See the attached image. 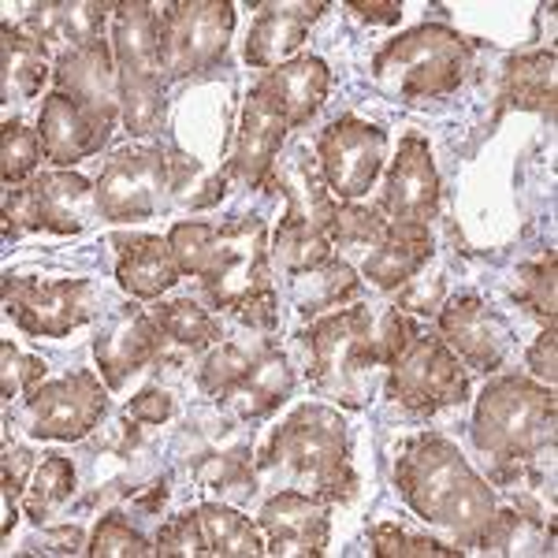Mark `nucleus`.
<instances>
[{"label": "nucleus", "mask_w": 558, "mask_h": 558, "mask_svg": "<svg viewBox=\"0 0 558 558\" xmlns=\"http://www.w3.org/2000/svg\"><path fill=\"white\" fill-rule=\"evenodd\" d=\"M395 488L413 514L447 529L462 551L465 547H481L492 555L514 551L521 514L495 502L488 481L465 462L458 444L439 432L410 439L395 462Z\"/></svg>", "instance_id": "nucleus-1"}, {"label": "nucleus", "mask_w": 558, "mask_h": 558, "mask_svg": "<svg viewBox=\"0 0 558 558\" xmlns=\"http://www.w3.org/2000/svg\"><path fill=\"white\" fill-rule=\"evenodd\" d=\"M473 444L495 458L499 481L518 484L521 470L555 451V387L529 376H499L473 410Z\"/></svg>", "instance_id": "nucleus-2"}, {"label": "nucleus", "mask_w": 558, "mask_h": 558, "mask_svg": "<svg viewBox=\"0 0 558 558\" xmlns=\"http://www.w3.org/2000/svg\"><path fill=\"white\" fill-rule=\"evenodd\" d=\"M265 462L287 465L299 481L331 507L350 502L357 492V473L350 465V432L339 410L310 402L272 432Z\"/></svg>", "instance_id": "nucleus-3"}, {"label": "nucleus", "mask_w": 558, "mask_h": 558, "mask_svg": "<svg viewBox=\"0 0 558 558\" xmlns=\"http://www.w3.org/2000/svg\"><path fill=\"white\" fill-rule=\"evenodd\" d=\"M473 41L444 23H421L387 41L373 57V78L402 101L421 105L447 97L470 78Z\"/></svg>", "instance_id": "nucleus-4"}, {"label": "nucleus", "mask_w": 558, "mask_h": 558, "mask_svg": "<svg viewBox=\"0 0 558 558\" xmlns=\"http://www.w3.org/2000/svg\"><path fill=\"white\" fill-rule=\"evenodd\" d=\"M265 186L287 194V213L279 220L276 231V250L272 257L283 265L287 276L310 272V268L324 265L331 257V220H336L339 202L328 194L320 179L317 160H305V153H294V165L276 168L268 172Z\"/></svg>", "instance_id": "nucleus-5"}, {"label": "nucleus", "mask_w": 558, "mask_h": 558, "mask_svg": "<svg viewBox=\"0 0 558 558\" xmlns=\"http://www.w3.org/2000/svg\"><path fill=\"white\" fill-rule=\"evenodd\" d=\"M368 331H373V313L365 305H347V310L313 320L302 336L313 384L331 395L339 407H365V376L376 365Z\"/></svg>", "instance_id": "nucleus-6"}, {"label": "nucleus", "mask_w": 558, "mask_h": 558, "mask_svg": "<svg viewBox=\"0 0 558 558\" xmlns=\"http://www.w3.org/2000/svg\"><path fill=\"white\" fill-rule=\"evenodd\" d=\"M231 34H235V4H228V0L168 4L157 15V52L165 86L220 64Z\"/></svg>", "instance_id": "nucleus-7"}, {"label": "nucleus", "mask_w": 558, "mask_h": 558, "mask_svg": "<svg viewBox=\"0 0 558 558\" xmlns=\"http://www.w3.org/2000/svg\"><path fill=\"white\" fill-rule=\"evenodd\" d=\"M175 186L172 160L165 149L153 146H128L112 153L97 179V213L112 223L149 220L153 213L165 209V197Z\"/></svg>", "instance_id": "nucleus-8"}, {"label": "nucleus", "mask_w": 558, "mask_h": 558, "mask_svg": "<svg viewBox=\"0 0 558 558\" xmlns=\"http://www.w3.org/2000/svg\"><path fill=\"white\" fill-rule=\"evenodd\" d=\"M97 209V197L78 172H45L8 186L4 197V235L23 231H52V235H78L86 228V213Z\"/></svg>", "instance_id": "nucleus-9"}, {"label": "nucleus", "mask_w": 558, "mask_h": 558, "mask_svg": "<svg viewBox=\"0 0 558 558\" xmlns=\"http://www.w3.org/2000/svg\"><path fill=\"white\" fill-rule=\"evenodd\" d=\"M387 391L399 407L413 413H436L444 407H462L470 399V373L444 339L417 336L391 365Z\"/></svg>", "instance_id": "nucleus-10"}, {"label": "nucleus", "mask_w": 558, "mask_h": 558, "mask_svg": "<svg viewBox=\"0 0 558 558\" xmlns=\"http://www.w3.org/2000/svg\"><path fill=\"white\" fill-rule=\"evenodd\" d=\"M387 160V131L357 116H339L317 134V168L336 202H357L373 191Z\"/></svg>", "instance_id": "nucleus-11"}, {"label": "nucleus", "mask_w": 558, "mask_h": 558, "mask_svg": "<svg viewBox=\"0 0 558 558\" xmlns=\"http://www.w3.org/2000/svg\"><path fill=\"white\" fill-rule=\"evenodd\" d=\"M4 313L26 336L64 339L97 313L94 279H52L38 283L31 276H4Z\"/></svg>", "instance_id": "nucleus-12"}, {"label": "nucleus", "mask_w": 558, "mask_h": 558, "mask_svg": "<svg viewBox=\"0 0 558 558\" xmlns=\"http://www.w3.org/2000/svg\"><path fill=\"white\" fill-rule=\"evenodd\" d=\"M205 299L216 310H235L242 299L272 287V250L260 216H231L220 228V265L205 279Z\"/></svg>", "instance_id": "nucleus-13"}, {"label": "nucleus", "mask_w": 558, "mask_h": 558, "mask_svg": "<svg viewBox=\"0 0 558 558\" xmlns=\"http://www.w3.org/2000/svg\"><path fill=\"white\" fill-rule=\"evenodd\" d=\"M105 413H108V384H101V376L89 373V368H78V373L41 384L26 399L31 436L57 439V444L86 439L105 421Z\"/></svg>", "instance_id": "nucleus-14"}, {"label": "nucleus", "mask_w": 558, "mask_h": 558, "mask_svg": "<svg viewBox=\"0 0 558 558\" xmlns=\"http://www.w3.org/2000/svg\"><path fill=\"white\" fill-rule=\"evenodd\" d=\"M257 529L265 536V555L279 558H320L331 539L328 502L310 492H279L260 507Z\"/></svg>", "instance_id": "nucleus-15"}, {"label": "nucleus", "mask_w": 558, "mask_h": 558, "mask_svg": "<svg viewBox=\"0 0 558 558\" xmlns=\"http://www.w3.org/2000/svg\"><path fill=\"white\" fill-rule=\"evenodd\" d=\"M439 339L470 368L495 373L510 350V324L476 294H454L439 310Z\"/></svg>", "instance_id": "nucleus-16"}, {"label": "nucleus", "mask_w": 558, "mask_h": 558, "mask_svg": "<svg viewBox=\"0 0 558 558\" xmlns=\"http://www.w3.org/2000/svg\"><path fill=\"white\" fill-rule=\"evenodd\" d=\"M380 213L407 223H428L439 213V172L432 146L421 134H407L399 142L380 194Z\"/></svg>", "instance_id": "nucleus-17"}, {"label": "nucleus", "mask_w": 558, "mask_h": 558, "mask_svg": "<svg viewBox=\"0 0 558 558\" xmlns=\"http://www.w3.org/2000/svg\"><path fill=\"white\" fill-rule=\"evenodd\" d=\"M112 131H116V123L94 116L89 108L78 105L75 97L60 94V89L45 94L38 134H41L45 160H52L57 168H71V165H78V160L101 153L108 146V138H112Z\"/></svg>", "instance_id": "nucleus-18"}, {"label": "nucleus", "mask_w": 558, "mask_h": 558, "mask_svg": "<svg viewBox=\"0 0 558 558\" xmlns=\"http://www.w3.org/2000/svg\"><path fill=\"white\" fill-rule=\"evenodd\" d=\"M328 89H331V71L320 57H294L287 64L265 71L250 94L272 108L287 131H299L320 112Z\"/></svg>", "instance_id": "nucleus-19"}, {"label": "nucleus", "mask_w": 558, "mask_h": 558, "mask_svg": "<svg viewBox=\"0 0 558 558\" xmlns=\"http://www.w3.org/2000/svg\"><path fill=\"white\" fill-rule=\"evenodd\" d=\"M52 86L108 123H120V68L112 41H94L52 64Z\"/></svg>", "instance_id": "nucleus-20"}, {"label": "nucleus", "mask_w": 558, "mask_h": 558, "mask_svg": "<svg viewBox=\"0 0 558 558\" xmlns=\"http://www.w3.org/2000/svg\"><path fill=\"white\" fill-rule=\"evenodd\" d=\"M94 357L108 391H120L134 373H142L153 357H160V328L153 324L149 313L128 305L94 339Z\"/></svg>", "instance_id": "nucleus-21"}, {"label": "nucleus", "mask_w": 558, "mask_h": 558, "mask_svg": "<svg viewBox=\"0 0 558 558\" xmlns=\"http://www.w3.org/2000/svg\"><path fill=\"white\" fill-rule=\"evenodd\" d=\"M287 138V128L283 120L268 108L260 97L246 94L242 101V116H239V134H235V149H231V160L223 168V175L235 179V183L250 186H265L268 172H272L276 157H279V146Z\"/></svg>", "instance_id": "nucleus-22"}, {"label": "nucleus", "mask_w": 558, "mask_h": 558, "mask_svg": "<svg viewBox=\"0 0 558 558\" xmlns=\"http://www.w3.org/2000/svg\"><path fill=\"white\" fill-rule=\"evenodd\" d=\"M320 0H313V4H260V15L250 26L246 45H242L246 64L257 71H272L287 64L302 49L305 34L320 20Z\"/></svg>", "instance_id": "nucleus-23"}, {"label": "nucleus", "mask_w": 558, "mask_h": 558, "mask_svg": "<svg viewBox=\"0 0 558 558\" xmlns=\"http://www.w3.org/2000/svg\"><path fill=\"white\" fill-rule=\"evenodd\" d=\"M432 257V231L428 223L391 220L373 250L362 260V276L376 291H399L407 287Z\"/></svg>", "instance_id": "nucleus-24"}, {"label": "nucleus", "mask_w": 558, "mask_h": 558, "mask_svg": "<svg viewBox=\"0 0 558 558\" xmlns=\"http://www.w3.org/2000/svg\"><path fill=\"white\" fill-rule=\"evenodd\" d=\"M120 246V260H116V279L120 287L131 294V299L153 302L160 299L165 291H172L183 276L179 260L172 254V242L168 235H120L116 239Z\"/></svg>", "instance_id": "nucleus-25"}, {"label": "nucleus", "mask_w": 558, "mask_h": 558, "mask_svg": "<svg viewBox=\"0 0 558 558\" xmlns=\"http://www.w3.org/2000/svg\"><path fill=\"white\" fill-rule=\"evenodd\" d=\"M108 12H116V4H97V0H75V4H41L34 8V15L20 23L26 34H34L45 49L68 57L86 45L105 38V20Z\"/></svg>", "instance_id": "nucleus-26"}, {"label": "nucleus", "mask_w": 558, "mask_h": 558, "mask_svg": "<svg viewBox=\"0 0 558 558\" xmlns=\"http://www.w3.org/2000/svg\"><path fill=\"white\" fill-rule=\"evenodd\" d=\"M555 49H536L510 57L502 68L499 83V116L502 112H539L555 116L558 101V71H555Z\"/></svg>", "instance_id": "nucleus-27"}, {"label": "nucleus", "mask_w": 558, "mask_h": 558, "mask_svg": "<svg viewBox=\"0 0 558 558\" xmlns=\"http://www.w3.org/2000/svg\"><path fill=\"white\" fill-rule=\"evenodd\" d=\"M294 391V368L279 350H260L257 362L246 368V376L220 395V402L242 421H257L276 407H283Z\"/></svg>", "instance_id": "nucleus-28"}, {"label": "nucleus", "mask_w": 558, "mask_h": 558, "mask_svg": "<svg viewBox=\"0 0 558 558\" xmlns=\"http://www.w3.org/2000/svg\"><path fill=\"white\" fill-rule=\"evenodd\" d=\"M157 8L146 0H123L112 15V52L120 75L165 78L157 52Z\"/></svg>", "instance_id": "nucleus-29"}, {"label": "nucleus", "mask_w": 558, "mask_h": 558, "mask_svg": "<svg viewBox=\"0 0 558 558\" xmlns=\"http://www.w3.org/2000/svg\"><path fill=\"white\" fill-rule=\"evenodd\" d=\"M186 521H191L197 555H223V558L265 555L260 529L246 514L223 507V502H202V507L186 510Z\"/></svg>", "instance_id": "nucleus-30"}, {"label": "nucleus", "mask_w": 558, "mask_h": 558, "mask_svg": "<svg viewBox=\"0 0 558 558\" xmlns=\"http://www.w3.org/2000/svg\"><path fill=\"white\" fill-rule=\"evenodd\" d=\"M49 75V49L23 26H0V97L8 105L31 101L34 94H41Z\"/></svg>", "instance_id": "nucleus-31"}, {"label": "nucleus", "mask_w": 558, "mask_h": 558, "mask_svg": "<svg viewBox=\"0 0 558 558\" xmlns=\"http://www.w3.org/2000/svg\"><path fill=\"white\" fill-rule=\"evenodd\" d=\"M294 279V305L305 317H317L324 310H343V302H354L362 294V279L343 257H328L324 265L310 272L291 276Z\"/></svg>", "instance_id": "nucleus-32"}, {"label": "nucleus", "mask_w": 558, "mask_h": 558, "mask_svg": "<svg viewBox=\"0 0 558 558\" xmlns=\"http://www.w3.org/2000/svg\"><path fill=\"white\" fill-rule=\"evenodd\" d=\"M149 317L160 328V336H168L183 350H209L220 343V320L191 299L157 302L149 310Z\"/></svg>", "instance_id": "nucleus-33"}, {"label": "nucleus", "mask_w": 558, "mask_h": 558, "mask_svg": "<svg viewBox=\"0 0 558 558\" xmlns=\"http://www.w3.org/2000/svg\"><path fill=\"white\" fill-rule=\"evenodd\" d=\"M168 101H165V78H142L120 75V120L134 138L165 128Z\"/></svg>", "instance_id": "nucleus-34"}, {"label": "nucleus", "mask_w": 558, "mask_h": 558, "mask_svg": "<svg viewBox=\"0 0 558 558\" xmlns=\"http://www.w3.org/2000/svg\"><path fill=\"white\" fill-rule=\"evenodd\" d=\"M75 492V465L64 454H41V462L31 473V488L23 492V514L41 521L57 507H64Z\"/></svg>", "instance_id": "nucleus-35"}, {"label": "nucleus", "mask_w": 558, "mask_h": 558, "mask_svg": "<svg viewBox=\"0 0 558 558\" xmlns=\"http://www.w3.org/2000/svg\"><path fill=\"white\" fill-rule=\"evenodd\" d=\"M168 242H172V254L183 276H197L205 283L220 265V228H213V223L183 220L168 231Z\"/></svg>", "instance_id": "nucleus-36"}, {"label": "nucleus", "mask_w": 558, "mask_h": 558, "mask_svg": "<svg viewBox=\"0 0 558 558\" xmlns=\"http://www.w3.org/2000/svg\"><path fill=\"white\" fill-rule=\"evenodd\" d=\"M518 283H514V302L521 310H529L533 317L555 324L558 320V257L547 254L533 260V265L518 268Z\"/></svg>", "instance_id": "nucleus-37"}, {"label": "nucleus", "mask_w": 558, "mask_h": 558, "mask_svg": "<svg viewBox=\"0 0 558 558\" xmlns=\"http://www.w3.org/2000/svg\"><path fill=\"white\" fill-rule=\"evenodd\" d=\"M257 354H260V350H250L242 343H216V347H209L202 368H197V387H202L205 395H216V399H220L223 391H231V387L246 376V368L257 362Z\"/></svg>", "instance_id": "nucleus-38"}, {"label": "nucleus", "mask_w": 558, "mask_h": 558, "mask_svg": "<svg viewBox=\"0 0 558 558\" xmlns=\"http://www.w3.org/2000/svg\"><path fill=\"white\" fill-rule=\"evenodd\" d=\"M45 157L41 149V134L31 131L20 120L4 123V138H0V175H4V186H20L34 175L38 160Z\"/></svg>", "instance_id": "nucleus-39"}, {"label": "nucleus", "mask_w": 558, "mask_h": 558, "mask_svg": "<svg viewBox=\"0 0 558 558\" xmlns=\"http://www.w3.org/2000/svg\"><path fill=\"white\" fill-rule=\"evenodd\" d=\"M387 223L391 220H384L380 209H365V205L347 202L336 209L328 239H331V246H339V250H362V254H368V250L380 242Z\"/></svg>", "instance_id": "nucleus-40"}, {"label": "nucleus", "mask_w": 558, "mask_h": 558, "mask_svg": "<svg viewBox=\"0 0 558 558\" xmlns=\"http://www.w3.org/2000/svg\"><path fill=\"white\" fill-rule=\"evenodd\" d=\"M368 539H373L376 558H462L465 555L462 547H447L432 536L407 533V529H399L395 521H380V525H373Z\"/></svg>", "instance_id": "nucleus-41"}, {"label": "nucleus", "mask_w": 558, "mask_h": 558, "mask_svg": "<svg viewBox=\"0 0 558 558\" xmlns=\"http://www.w3.org/2000/svg\"><path fill=\"white\" fill-rule=\"evenodd\" d=\"M86 551L94 558H149L157 555V544H149L138 529H131V521L123 514H105L97 521Z\"/></svg>", "instance_id": "nucleus-42"}, {"label": "nucleus", "mask_w": 558, "mask_h": 558, "mask_svg": "<svg viewBox=\"0 0 558 558\" xmlns=\"http://www.w3.org/2000/svg\"><path fill=\"white\" fill-rule=\"evenodd\" d=\"M413 339H417V324H413L407 313L399 310V305H395V310H387L380 320L373 317V331H368L373 362L391 368L402 357V350L413 343Z\"/></svg>", "instance_id": "nucleus-43"}, {"label": "nucleus", "mask_w": 558, "mask_h": 558, "mask_svg": "<svg viewBox=\"0 0 558 558\" xmlns=\"http://www.w3.org/2000/svg\"><path fill=\"white\" fill-rule=\"evenodd\" d=\"M45 368L49 365H45L41 357L23 354V350L12 347L8 339L0 343V391H4V399H20V395L31 399L45 380Z\"/></svg>", "instance_id": "nucleus-44"}, {"label": "nucleus", "mask_w": 558, "mask_h": 558, "mask_svg": "<svg viewBox=\"0 0 558 558\" xmlns=\"http://www.w3.org/2000/svg\"><path fill=\"white\" fill-rule=\"evenodd\" d=\"M38 458L23 447L4 454V473H0V488H4V536L12 533V525L20 521V507H23V492H26V476L34 473Z\"/></svg>", "instance_id": "nucleus-45"}, {"label": "nucleus", "mask_w": 558, "mask_h": 558, "mask_svg": "<svg viewBox=\"0 0 558 558\" xmlns=\"http://www.w3.org/2000/svg\"><path fill=\"white\" fill-rule=\"evenodd\" d=\"M197 476L202 484H209L216 492H254V473L246 465V454H213L197 465Z\"/></svg>", "instance_id": "nucleus-46"}, {"label": "nucleus", "mask_w": 558, "mask_h": 558, "mask_svg": "<svg viewBox=\"0 0 558 558\" xmlns=\"http://www.w3.org/2000/svg\"><path fill=\"white\" fill-rule=\"evenodd\" d=\"M172 413H175L172 395L160 391V387H146V391L134 395V399L128 402V421H131V425H165Z\"/></svg>", "instance_id": "nucleus-47"}, {"label": "nucleus", "mask_w": 558, "mask_h": 558, "mask_svg": "<svg viewBox=\"0 0 558 558\" xmlns=\"http://www.w3.org/2000/svg\"><path fill=\"white\" fill-rule=\"evenodd\" d=\"M529 373H533L544 387H555V380H558V331H555V324H547V331L536 339L533 350H529Z\"/></svg>", "instance_id": "nucleus-48"}, {"label": "nucleus", "mask_w": 558, "mask_h": 558, "mask_svg": "<svg viewBox=\"0 0 558 558\" xmlns=\"http://www.w3.org/2000/svg\"><path fill=\"white\" fill-rule=\"evenodd\" d=\"M239 320L250 324L257 331H276L279 324V302H276V291H260V294H250L235 305Z\"/></svg>", "instance_id": "nucleus-49"}, {"label": "nucleus", "mask_w": 558, "mask_h": 558, "mask_svg": "<svg viewBox=\"0 0 558 558\" xmlns=\"http://www.w3.org/2000/svg\"><path fill=\"white\" fill-rule=\"evenodd\" d=\"M350 12H354L357 20L380 23V26H391V23L402 20V4H399V0H373V4H365V0H354V4H350Z\"/></svg>", "instance_id": "nucleus-50"}, {"label": "nucleus", "mask_w": 558, "mask_h": 558, "mask_svg": "<svg viewBox=\"0 0 558 558\" xmlns=\"http://www.w3.org/2000/svg\"><path fill=\"white\" fill-rule=\"evenodd\" d=\"M45 544H57L52 547V551H60V555H75V551H86L83 547V536L75 533V529H60V533H52L49 539H45Z\"/></svg>", "instance_id": "nucleus-51"}]
</instances>
